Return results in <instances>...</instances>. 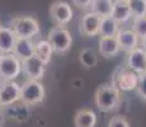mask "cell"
<instances>
[{"mask_svg": "<svg viewBox=\"0 0 146 127\" xmlns=\"http://www.w3.org/2000/svg\"><path fill=\"white\" fill-rule=\"evenodd\" d=\"M122 95L121 90L114 83L102 84L98 86L94 94L95 107L103 113H112L119 108Z\"/></svg>", "mask_w": 146, "mask_h": 127, "instance_id": "cell-1", "label": "cell"}, {"mask_svg": "<svg viewBox=\"0 0 146 127\" xmlns=\"http://www.w3.org/2000/svg\"><path fill=\"white\" fill-rule=\"evenodd\" d=\"M108 127H131L128 120L122 114H117L111 118L108 123Z\"/></svg>", "mask_w": 146, "mask_h": 127, "instance_id": "cell-24", "label": "cell"}, {"mask_svg": "<svg viewBox=\"0 0 146 127\" xmlns=\"http://www.w3.org/2000/svg\"><path fill=\"white\" fill-rule=\"evenodd\" d=\"M1 55H3V52H1V51H0V57H1Z\"/></svg>", "mask_w": 146, "mask_h": 127, "instance_id": "cell-30", "label": "cell"}, {"mask_svg": "<svg viewBox=\"0 0 146 127\" xmlns=\"http://www.w3.org/2000/svg\"><path fill=\"white\" fill-rule=\"evenodd\" d=\"M112 18H114L119 24L127 23L131 18H133L132 12L130 9L127 0H114L113 9H112Z\"/></svg>", "mask_w": 146, "mask_h": 127, "instance_id": "cell-14", "label": "cell"}, {"mask_svg": "<svg viewBox=\"0 0 146 127\" xmlns=\"http://www.w3.org/2000/svg\"><path fill=\"white\" fill-rule=\"evenodd\" d=\"M17 36L10 27H1L0 29V51L3 53H10L14 51L17 43Z\"/></svg>", "mask_w": 146, "mask_h": 127, "instance_id": "cell-16", "label": "cell"}, {"mask_svg": "<svg viewBox=\"0 0 146 127\" xmlns=\"http://www.w3.org/2000/svg\"><path fill=\"white\" fill-rule=\"evenodd\" d=\"M139 78L140 75L137 72L132 71L127 67L126 70H121L118 74L116 75L113 83L119 88L121 92H131L136 90L139 85Z\"/></svg>", "mask_w": 146, "mask_h": 127, "instance_id": "cell-10", "label": "cell"}, {"mask_svg": "<svg viewBox=\"0 0 146 127\" xmlns=\"http://www.w3.org/2000/svg\"><path fill=\"white\" fill-rule=\"evenodd\" d=\"M74 12L71 5L64 0H56L50 5V18L56 27H65L72 21Z\"/></svg>", "mask_w": 146, "mask_h": 127, "instance_id": "cell-6", "label": "cell"}, {"mask_svg": "<svg viewBox=\"0 0 146 127\" xmlns=\"http://www.w3.org/2000/svg\"><path fill=\"white\" fill-rule=\"evenodd\" d=\"M132 29L140 39L146 37V17H135L132 21Z\"/></svg>", "mask_w": 146, "mask_h": 127, "instance_id": "cell-23", "label": "cell"}, {"mask_svg": "<svg viewBox=\"0 0 146 127\" xmlns=\"http://www.w3.org/2000/svg\"><path fill=\"white\" fill-rule=\"evenodd\" d=\"M121 25L114 18L109 17H103L102 22H100V28H99V35L100 37H113L117 36L119 32Z\"/></svg>", "mask_w": 146, "mask_h": 127, "instance_id": "cell-18", "label": "cell"}, {"mask_svg": "<svg viewBox=\"0 0 146 127\" xmlns=\"http://www.w3.org/2000/svg\"><path fill=\"white\" fill-rule=\"evenodd\" d=\"M13 52L15 53L22 61L26 60V59L31 57L32 55L36 53L35 42H33L31 38H18Z\"/></svg>", "mask_w": 146, "mask_h": 127, "instance_id": "cell-17", "label": "cell"}, {"mask_svg": "<svg viewBox=\"0 0 146 127\" xmlns=\"http://www.w3.org/2000/svg\"><path fill=\"white\" fill-rule=\"evenodd\" d=\"M22 71H23V61L15 53H3L0 57V80H14Z\"/></svg>", "mask_w": 146, "mask_h": 127, "instance_id": "cell-4", "label": "cell"}, {"mask_svg": "<svg viewBox=\"0 0 146 127\" xmlns=\"http://www.w3.org/2000/svg\"><path fill=\"white\" fill-rule=\"evenodd\" d=\"M114 0H93L90 5V10L95 14L103 17H109L112 14Z\"/></svg>", "mask_w": 146, "mask_h": 127, "instance_id": "cell-20", "label": "cell"}, {"mask_svg": "<svg viewBox=\"0 0 146 127\" xmlns=\"http://www.w3.org/2000/svg\"><path fill=\"white\" fill-rule=\"evenodd\" d=\"M72 4L80 10H88L90 9V5L93 0H71Z\"/></svg>", "mask_w": 146, "mask_h": 127, "instance_id": "cell-26", "label": "cell"}, {"mask_svg": "<svg viewBox=\"0 0 146 127\" xmlns=\"http://www.w3.org/2000/svg\"><path fill=\"white\" fill-rule=\"evenodd\" d=\"M141 47H142V49H144V50L146 51V37L141 39Z\"/></svg>", "mask_w": 146, "mask_h": 127, "instance_id": "cell-28", "label": "cell"}, {"mask_svg": "<svg viewBox=\"0 0 146 127\" xmlns=\"http://www.w3.org/2000/svg\"><path fill=\"white\" fill-rule=\"evenodd\" d=\"M98 49H99L100 56L104 59H112L114 56H117L121 51L117 36H113V37H100L99 47Z\"/></svg>", "mask_w": 146, "mask_h": 127, "instance_id": "cell-13", "label": "cell"}, {"mask_svg": "<svg viewBox=\"0 0 146 127\" xmlns=\"http://www.w3.org/2000/svg\"><path fill=\"white\" fill-rule=\"evenodd\" d=\"M36 46V55L41 59L46 65L50 64L52 57V53L55 52L51 46V43L48 42V39H40L35 43Z\"/></svg>", "mask_w": 146, "mask_h": 127, "instance_id": "cell-19", "label": "cell"}, {"mask_svg": "<svg viewBox=\"0 0 146 127\" xmlns=\"http://www.w3.org/2000/svg\"><path fill=\"white\" fill-rule=\"evenodd\" d=\"M130 9L135 17H146V0H127Z\"/></svg>", "mask_w": 146, "mask_h": 127, "instance_id": "cell-22", "label": "cell"}, {"mask_svg": "<svg viewBox=\"0 0 146 127\" xmlns=\"http://www.w3.org/2000/svg\"><path fill=\"white\" fill-rule=\"evenodd\" d=\"M21 93L22 85H19L14 80L0 83V102L4 108L13 106L17 102H21Z\"/></svg>", "mask_w": 146, "mask_h": 127, "instance_id": "cell-7", "label": "cell"}, {"mask_svg": "<svg viewBox=\"0 0 146 127\" xmlns=\"http://www.w3.org/2000/svg\"><path fill=\"white\" fill-rule=\"evenodd\" d=\"M47 65L38 57L37 55H32L31 57L23 60V72L27 75L28 79H35V80H41L46 72Z\"/></svg>", "mask_w": 146, "mask_h": 127, "instance_id": "cell-9", "label": "cell"}, {"mask_svg": "<svg viewBox=\"0 0 146 127\" xmlns=\"http://www.w3.org/2000/svg\"><path fill=\"white\" fill-rule=\"evenodd\" d=\"M5 126V113L4 111H0V127Z\"/></svg>", "mask_w": 146, "mask_h": 127, "instance_id": "cell-27", "label": "cell"}, {"mask_svg": "<svg viewBox=\"0 0 146 127\" xmlns=\"http://www.w3.org/2000/svg\"><path fill=\"white\" fill-rule=\"evenodd\" d=\"M117 39H118L121 51H125L127 53L137 49L140 46V41H141L133 29H122V28L117 33Z\"/></svg>", "mask_w": 146, "mask_h": 127, "instance_id": "cell-12", "label": "cell"}, {"mask_svg": "<svg viewBox=\"0 0 146 127\" xmlns=\"http://www.w3.org/2000/svg\"><path fill=\"white\" fill-rule=\"evenodd\" d=\"M0 29H1V23H0Z\"/></svg>", "mask_w": 146, "mask_h": 127, "instance_id": "cell-31", "label": "cell"}, {"mask_svg": "<svg viewBox=\"0 0 146 127\" xmlns=\"http://www.w3.org/2000/svg\"><path fill=\"white\" fill-rule=\"evenodd\" d=\"M102 17L95 14L92 10L84 13V15L80 18L79 22V31L85 37H95L99 35V28Z\"/></svg>", "mask_w": 146, "mask_h": 127, "instance_id": "cell-8", "label": "cell"}, {"mask_svg": "<svg viewBox=\"0 0 146 127\" xmlns=\"http://www.w3.org/2000/svg\"><path fill=\"white\" fill-rule=\"evenodd\" d=\"M47 39L51 43L53 51L56 53H66L69 52L72 45V36L69 29L65 27H55L48 32Z\"/></svg>", "mask_w": 146, "mask_h": 127, "instance_id": "cell-5", "label": "cell"}, {"mask_svg": "<svg viewBox=\"0 0 146 127\" xmlns=\"http://www.w3.org/2000/svg\"><path fill=\"white\" fill-rule=\"evenodd\" d=\"M137 94L142 100H146V72L141 74L139 78V85H137Z\"/></svg>", "mask_w": 146, "mask_h": 127, "instance_id": "cell-25", "label": "cell"}, {"mask_svg": "<svg viewBox=\"0 0 146 127\" xmlns=\"http://www.w3.org/2000/svg\"><path fill=\"white\" fill-rule=\"evenodd\" d=\"M127 67L139 75L146 72V51L142 47H137L128 52L127 56Z\"/></svg>", "mask_w": 146, "mask_h": 127, "instance_id": "cell-11", "label": "cell"}, {"mask_svg": "<svg viewBox=\"0 0 146 127\" xmlns=\"http://www.w3.org/2000/svg\"><path fill=\"white\" fill-rule=\"evenodd\" d=\"M44 98H46V90L40 80L28 79L27 81L22 84L21 102L26 106H37L44 100Z\"/></svg>", "mask_w": 146, "mask_h": 127, "instance_id": "cell-2", "label": "cell"}, {"mask_svg": "<svg viewBox=\"0 0 146 127\" xmlns=\"http://www.w3.org/2000/svg\"><path fill=\"white\" fill-rule=\"evenodd\" d=\"M14 31L17 38H31L38 36L41 33L40 23L36 18L29 15H23V17H17L12 21L9 25Z\"/></svg>", "mask_w": 146, "mask_h": 127, "instance_id": "cell-3", "label": "cell"}, {"mask_svg": "<svg viewBox=\"0 0 146 127\" xmlns=\"http://www.w3.org/2000/svg\"><path fill=\"white\" fill-rule=\"evenodd\" d=\"M75 127H95L97 126V114L93 109L81 108L75 113L74 117Z\"/></svg>", "mask_w": 146, "mask_h": 127, "instance_id": "cell-15", "label": "cell"}, {"mask_svg": "<svg viewBox=\"0 0 146 127\" xmlns=\"http://www.w3.org/2000/svg\"><path fill=\"white\" fill-rule=\"evenodd\" d=\"M98 53L95 52L93 49H84L81 50L79 55V61L81 66H84L85 69H93L98 65Z\"/></svg>", "mask_w": 146, "mask_h": 127, "instance_id": "cell-21", "label": "cell"}, {"mask_svg": "<svg viewBox=\"0 0 146 127\" xmlns=\"http://www.w3.org/2000/svg\"><path fill=\"white\" fill-rule=\"evenodd\" d=\"M0 111H4V107H3V104H1V102H0Z\"/></svg>", "mask_w": 146, "mask_h": 127, "instance_id": "cell-29", "label": "cell"}]
</instances>
